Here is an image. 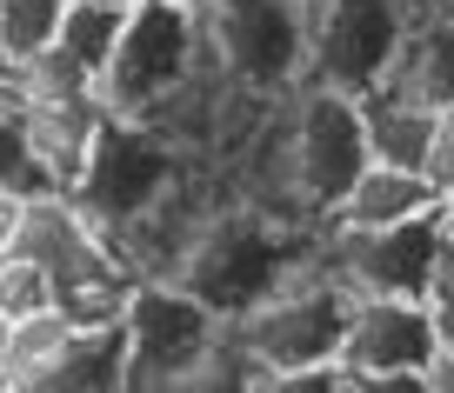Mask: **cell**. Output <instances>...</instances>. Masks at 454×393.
Segmentation results:
<instances>
[{
	"label": "cell",
	"instance_id": "6da1fadb",
	"mask_svg": "<svg viewBox=\"0 0 454 393\" xmlns=\"http://www.w3.org/2000/svg\"><path fill=\"white\" fill-rule=\"evenodd\" d=\"M314 260H321V227H294V220H274V213L247 207V200H221L194 227L181 267H174V287H187L221 320H241L247 307L281 294Z\"/></svg>",
	"mask_w": 454,
	"mask_h": 393
},
{
	"label": "cell",
	"instance_id": "7a4b0ae2",
	"mask_svg": "<svg viewBox=\"0 0 454 393\" xmlns=\"http://www.w3.org/2000/svg\"><path fill=\"white\" fill-rule=\"evenodd\" d=\"M200 167H207V160L187 154L181 141H168L160 127L114 120V113H107V127L94 134V154H87L81 181L67 187V200L114 240V247H121V240H128L147 213L168 207V200L181 194Z\"/></svg>",
	"mask_w": 454,
	"mask_h": 393
},
{
	"label": "cell",
	"instance_id": "3957f363",
	"mask_svg": "<svg viewBox=\"0 0 454 393\" xmlns=\"http://www.w3.org/2000/svg\"><path fill=\"white\" fill-rule=\"evenodd\" d=\"M281 154H287V187H294L301 220L321 227L340 207V194L368 167V120H361V94L301 81L281 100Z\"/></svg>",
	"mask_w": 454,
	"mask_h": 393
},
{
	"label": "cell",
	"instance_id": "277c9868",
	"mask_svg": "<svg viewBox=\"0 0 454 393\" xmlns=\"http://www.w3.org/2000/svg\"><path fill=\"white\" fill-rule=\"evenodd\" d=\"M200 60H207L200 14H187L174 0H134L121 20V41H114V60L100 73V107L114 120H154L194 81Z\"/></svg>",
	"mask_w": 454,
	"mask_h": 393
},
{
	"label": "cell",
	"instance_id": "5b68a950",
	"mask_svg": "<svg viewBox=\"0 0 454 393\" xmlns=\"http://www.w3.org/2000/svg\"><path fill=\"white\" fill-rule=\"evenodd\" d=\"M200 34H207L214 67L241 94L287 100L308 81V54H314L308 0H214L200 14Z\"/></svg>",
	"mask_w": 454,
	"mask_h": 393
},
{
	"label": "cell",
	"instance_id": "8992f818",
	"mask_svg": "<svg viewBox=\"0 0 454 393\" xmlns=\"http://www.w3.org/2000/svg\"><path fill=\"white\" fill-rule=\"evenodd\" d=\"M448 260H454V240H448L441 207L414 213V220H395V227H321V267L348 294L427 300Z\"/></svg>",
	"mask_w": 454,
	"mask_h": 393
},
{
	"label": "cell",
	"instance_id": "52a82bcc",
	"mask_svg": "<svg viewBox=\"0 0 454 393\" xmlns=\"http://www.w3.org/2000/svg\"><path fill=\"white\" fill-rule=\"evenodd\" d=\"M348 313L355 294L314 260L301 267L281 294H268L261 307H247L241 320H227V334L254 353V366H340V340H348Z\"/></svg>",
	"mask_w": 454,
	"mask_h": 393
},
{
	"label": "cell",
	"instance_id": "ba28073f",
	"mask_svg": "<svg viewBox=\"0 0 454 393\" xmlns=\"http://www.w3.org/2000/svg\"><path fill=\"white\" fill-rule=\"evenodd\" d=\"M121 334H128V387L121 393H174V380L194 374L221 347L227 320L174 281H141L121 313Z\"/></svg>",
	"mask_w": 454,
	"mask_h": 393
},
{
	"label": "cell",
	"instance_id": "9c48e42d",
	"mask_svg": "<svg viewBox=\"0 0 454 393\" xmlns=\"http://www.w3.org/2000/svg\"><path fill=\"white\" fill-rule=\"evenodd\" d=\"M408 34H414L408 0H321L314 7L308 81L340 87V94H374L395 73Z\"/></svg>",
	"mask_w": 454,
	"mask_h": 393
},
{
	"label": "cell",
	"instance_id": "30bf717a",
	"mask_svg": "<svg viewBox=\"0 0 454 393\" xmlns=\"http://www.w3.org/2000/svg\"><path fill=\"white\" fill-rule=\"evenodd\" d=\"M434 353H441V334H434L427 300L355 294L348 340H340V366H361V374H421Z\"/></svg>",
	"mask_w": 454,
	"mask_h": 393
},
{
	"label": "cell",
	"instance_id": "8fae6325",
	"mask_svg": "<svg viewBox=\"0 0 454 393\" xmlns=\"http://www.w3.org/2000/svg\"><path fill=\"white\" fill-rule=\"evenodd\" d=\"M441 194L427 173L414 167H387V160H368L361 181L340 194V207L327 213L321 227H395V220H414V213H434Z\"/></svg>",
	"mask_w": 454,
	"mask_h": 393
},
{
	"label": "cell",
	"instance_id": "7c38bea8",
	"mask_svg": "<svg viewBox=\"0 0 454 393\" xmlns=\"http://www.w3.org/2000/svg\"><path fill=\"white\" fill-rule=\"evenodd\" d=\"M128 387V334L121 327H81L54 366L20 380L14 393H121Z\"/></svg>",
	"mask_w": 454,
	"mask_h": 393
},
{
	"label": "cell",
	"instance_id": "4fadbf2b",
	"mask_svg": "<svg viewBox=\"0 0 454 393\" xmlns=\"http://www.w3.org/2000/svg\"><path fill=\"white\" fill-rule=\"evenodd\" d=\"M361 120H368V154L387 167H414L421 173L427 141H434V107L414 94H401L395 81H381L374 94H361Z\"/></svg>",
	"mask_w": 454,
	"mask_h": 393
},
{
	"label": "cell",
	"instance_id": "5bb4252c",
	"mask_svg": "<svg viewBox=\"0 0 454 393\" xmlns=\"http://www.w3.org/2000/svg\"><path fill=\"white\" fill-rule=\"evenodd\" d=\"M387 81H395L401 94L427 100L434 113L454 107V7L434 14V20H421V27L408 34V47H401V60H395Z\"/></svg>",
	"mask_w": 454,
	"mask_h": 393
},
{
	"label": "cell",
	"instance_id": "9a60e30c",
	"mask_svg": "<svg viewBox=\"0 0 454 393\" xmlns=\"http://www.w3.org/2000/svg\"><path fill=\"white\" fill-rule=\"evenodd\" d=\"M121 20H128V7H87V0H67L54 54H67L74 67L100 87V73H107V60H114V41H121Z\"/></svg>",
	"mask_w": 454,
	"mask_h": 393
},
{
	"label": "cell",
	"instance_id": "2e32d148",
	"mask_svg": "<svg viewBox=\"0 0 454 393\" xmlns=\"http://www.w3.org/2000/svg\"><path fill=\"white\" fill-rule=\"evenodd\" d=\"M0 187L7 194H54L47 167L34 160V141H27V113H20V87L0 94Z\"/></svg>",
	"mask_w": 454,
	"mask_h": 393
},
{
	"label": "cell",
	"instance_id": "e0dca14e",
	"mask_svg": "<svg viewBox=\"0 0 454 393\" xmlns=\"http://www.w3.org/2000/svg\"><path fill=\"white\" fill-rule=\"evenodd\" d=\"M60 14H67V0H0V47H7V60L34 67L60 41Z\"/></svg>",
	"mask_w": 454,
	"mask_h": 393
},
{
	"label": "cell",
	"instance_id": "ac0fdd59",
	"mask_svg": "<svg viewBox=\"0 0 454 393\" xmlns=\"http://www.w3.org/2000/svg\"><path fill=\"white\" fill-rule=\"evenodd\" d=\"M74 334H81V327H74L60 307H41V313H27V320H14V334H7V360H14L20 380H34L41 366H54L60 353H67Z\"/></svg>",
	"mask_w": 454,
	"mask_h": 393
},
{
	"label": "cell",
	"instance_id": "d6986e66",
	"mask_svg": "<svg viewBox=\"0 0 454 393\" xmlns=\"http://www.w3.org/2000/svg\"><path fill=\"white\" fill-rule=\"evenodd\" d=\"M254 387H261V366L234 334H221V347H214L194 374L174 380V393H254Z\"/></svg>",
	"mask_w": 454,
	"mask_h": 393
},
{
	"label": "cell",
	"instance_id": "ffe728a7",
	"mask_svg": "<svg viewBox=\"0 0 454 393\" xmlns=\"http://www.w3.org/2000/svg\"><path fill=\"white\" fill-rule=\"evenodd\" d=\"M54 307V281H47L41 260L27 253H0V313L7 320H27V313Z\"/></svg>",
	"mask_w": 454,
	"mask_h": 393
},
{
	"label": "cell",
	"instance_id": "44dd1931",
	"mask_svg": "<svg viewBox=\"0 0 454 393\" xmlns=\"http://www.w3.org/2000/svg\"><path fill=\"white\" fill-rule=\"evenodd\" d=\"M254 393H340V366H268Z\"/></svg>",
	"mask_w": 454,
	"mask_h": 393
},
{
	"label": "cell",
	"instance_id": "7402d4cb",
	"mask_svg": "<svg viewBox=\"0 0 454 393\" xmlns=\"http://www.w3.org/2000/svg\"><path fill=\"white\" fill-rule=\"evenodd\" d=\"M421 173L434 181V194H441V200L454 194V107H441V113H434V141H427Z\"/></svg>",
	"mask_w": 454,
	"mask_h": 393
},
{
	"label": "cell",
	"instance_id": "603a6c76",
	"mask_svg": "<svg viewBox=\"0 0 454 393\" xmlns=\"http://www.w3.org/2000/svg\"><path fill=\"white\" fill-rule=\"evenodd\" d=\"M340 393H427L421 374H361V366H340Z\"/></svg>",
	"mask_w": 454,
	"mask_h": 393
},
{
	"label": "cell",
	"instance_id": "cb8c5ba5",
	"mask_svg": "<svg viewBox=\"0 0 454 393\" xmlns=\"http://www.w3.org/2000/svg\"><path fill=\"white\" fill-rule=\"evenodd\" d=\"M427 313H434V334H441V347H454V260L441 267L434 294H427Z\"/></svg>",
	"mask_w": 454,
	"mask_h": 393
},
{
	"label": "cell",
	"instance_id": "d4e9b609",
	"mask_svg": "<svg viewBox=\"0 0 454 393\" xmlns=\"http://www.w3.org/2000/svg\"><path fill=\"white\" fill-rule=\"evenodd\" d=\"M20 220H27V194H7V187H0V253H14Z\"/></svg>",
	"mask_w": 454,
	"mask_h": 393
},
{
	"label": "cell",
	"instance_id": "484cf974",
	"mask_svg": "<svg viewBox=\"0 0 454 393\" xmlns=\"http://www.w3.org/2000/svg\"><path fill=\"white\" fill-rule=\"evenodd\" d=\"M421 380H427V393H454V347H441L434 360L421 366Z\"/></svg>",
	"mask_w": 454,
	"mask_h": 393
},
{
	"label": "cell",
	"instance_id": "4316f807",
	"mask_svg": "<svg viewBox=\"0 0 454 393\" xmlns=\"http://www.w3.org/2000/svg\"><path fill=\"white\" fill-rule=\"evenodd\" d=\"M7 87H20V67L7 60V47H0V94H7Z\"/></svg>",
	"mask_w": 454,
	"mask_h": 393
},
{
	"label": "cell",
	"instance_id": "83f0119b",
	"mask_svg": "<svg viewBox=\"0 0 454 393\" xmlns=\"http://www.w3.org/2000/svg\"><path fill=\"white\" fill-rule=\"evenodd\" d=\"M441 220H448V240H454V194L441 200Z\"/></svg>",
	"mask_w": 454,
	"mask_h": 393
},
{
	"label": "cell",
	"instance_id": "f1b7e54d",
	"mask_svg": "<svg viewBox=\"0 0 454 393\" xmlns=\"http://www.w3.org/2000/svg\"><path fill=\"white\" fill-rule=\"evenodd\" d=\"M174 7H187V14H207V7H214V0H174Z\"/></svg>",
	"mask_w": 454,
	"mask_h": 393
},
{
	"label": "cell",
	"instance_id": "f546056e",
	"mask_svg": "<svg viewBox=\"0 0 454 393\" xmlns=\"http://www.w3.org/2000/svg\"><path fill=\"white\" fill-rule=\"evenodd\" d=\"M7 334H14V320H7V313H0V353H7Z\"/></svg>",
	"mask_w": 454,
	"mask_h": 393
},
{
	"label": "cell",
	"instance_id": "4dcf8cb0",
	"mask_svg": "<svg viewBox=\"0 0 454 393\" xmlns=\"http://www.w3.org/2000/svg\"><path fill=\"white\" fill-rule=\"evenodd\" d=\"M87 7H134V0H87Z\"/></svg>",
	"mask_w": 454,
	"mask_h": 393
},
{
	"label": "cell",
	"instance_id": "1f68e13d",
	"mask_svg": "<svg viewBox=\"0 0 454 393\" xmlns=\"http://www.w3.org/2000/svg\"><path fill=\"white\" fill-rule=\"evenodd\" d=\"M308 7H321V0H308Z\"/></svg>",
	"mask_w": 454,
	"mask_h": 393
}]
</instances>
